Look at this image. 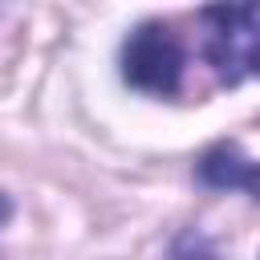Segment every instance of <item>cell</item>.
Returning <instances> with one entry per match:
<instances>
[{"label":"cell","mask_w":260,"mask_h":260,"mask_svg":"<svg viewBox=\"0 0 260 260\" xmlns=\"http://www.w3.org/2000/svg\"><path fill=\"white\" fill-rule=\"evenodd\" d=\"M199 20L203 57L223 85L260 77V0H211Z\"/></svg>","instance_id":"6da1fadb"},{"label":"cell","mask_w":260,"mask_h":260,"mask_svg":"<svg viewBox=\"0 0 260 260\" xmlns=\"http://www.w3.org/2000/svg\"><path fill=\"white\" fill-rule=\"evenodd\" d=\"M183 61H187L183 45H179L175 28L162 24V20L138 24L122 45V77L138 93L171 98L179 89V81H183Z\"/></svg>","instance_id":"7a4b0ae2"},{"label":"cell","mask_w":260,"mask_h":260,"mask_svg":"<svg viewBox=\"0 0 260 260\" xmlns=\"http://www.w3.org/2000/svg\"><path fill=\"white\" fill-rule=\"evenodd\" d=\"M195 179L211 191H244L260 199V162L248 158L236 142H215L211 150H203V158L195 162Z\"/></svg>","instance_id":"3957f363"}]
</instances>
